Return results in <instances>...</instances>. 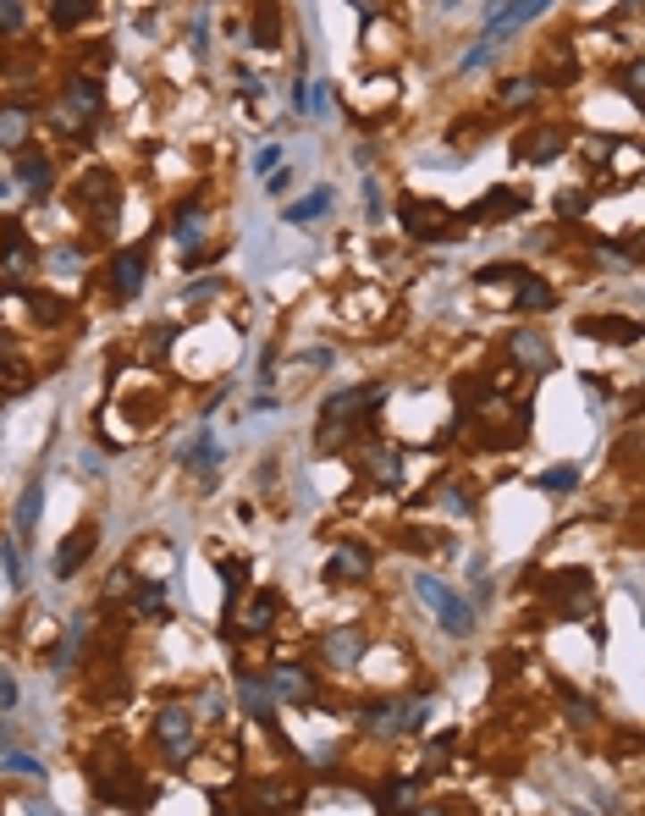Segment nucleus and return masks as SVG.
<instances>
[{"label":"nucleus","instance_id":"30","mask_svg":"<svg viewBox=\"0 0 645 816\" xmlns=\"http://www.w3.org/2000/svg\"><path fill=\"white\" fill-rule=\"evenodd\" d=\"M133 612H138V618H172L166 585H138V596H133Z\"/></svg>","mask_w":645,"mask_h":816},{"label":"nucleus","instance_id":"56","mask_svg":"<svg viewBox=\"0 0 645 816\" xmlns=\"http://www.w3.org/2000/svg\"><path fill=\"white\" fill-rule=\"evenodd\" d=\"M568 816H591V811H585V805H574V811H568Z\"/></svg>","mask_w":645,"mask_h":816},{"label":"nucleus","instance_id":"47","mask_svg":"<svg viewBox=\"0 0 645 816\" xmlns=\"http://www.w3.org/2000/svg\"><path fill=\"white\" fill-rule=\"evenodd\" d=\"M364 215H370V221H381V188H375L370 177H364Z\"/></svg>","mask_w":645,"mask_h":816},{"label":"nucleus","instance_id":"12","mask_svg":"<svg viewBox=\"0 0 645 816\" xmlns=\"http://www.w3.org/2000/svg\"><path fill=\"white\" fill-rule=\"evenodd\" d=\"M138 287H144V248H121L111 259V292L116 299H138Z\"/></svg>","mask_w":645,"mask_h":816},{"label":"nucleus","instance_id":"55","mask_svg":"<svg viewBox=\"0 0 645 816\" xmlns=\"http://www.w3.org/2000/svg\"><path fill=\"white\" fill-rule=\"evenodd\" d=\"M28 811H34V816H55V805H50V800H28Z\"/></svg>","mask_w":645,"mask_h":816},{"label":"nucleus","instance_id":"13","mask_svg":"<svg viewBox=\"0 0 645 816\" xmlns=\"http://www.w3.org/2000/svg\"><path fill=\"white\" fill-rule=\"evenodd\" d=\"M530 205V193H513V188H491L486 199H480L464 221H474V226H486V221H502V215H519Z\"/></svg>","mask_w":645,"mask_h":816},{"label":"nucleus","instance_id":"26","mask_svg":"<svg viewBox=\"0 0 645 816\" xmlns=\"http://www.w3.org/2000/svg\"><path fill=\"white\" fill-rule=\"evenodd\" d=\"M238 701H243V711L254 717V723H271V711H276V701H271V690L260 678H243L238 684Z\"/></svg>","mask_w":645,"mask_h":816},{"label":"nucleus","instance_id":"17","mask_svg":"<svg viewBox=\"0 0 645 816\" xmlns=\"http://www.w3.org/2000/svg\"><path fill=\"white\" fill-rule=\"evenodd\" d=\"M563 149H568L563 127H535V133H524V139H519V155H524V160H535V166H546V160H557Z\"/></svg>","mask_w":645,"mask_h":816},{"label":"nucleus","instance_id":"7","mask_svg":"<svg viewBox=\"0 0 645 816\" xmlns=\"http://www.w3.org/2000/svg\"><path fill=\"white\" fill-rule=\"evenodd\" d=\"M370 568H375V558L364 546H337L331 558H326V579L331 585H353V579H370Z\"/></svg>","mask_w":645,"mask_h":816},{"label":"nucleus","instance_id":"35","mask_svg":"<svg viewBox=\"0 0 645 816\" xmlns=\"http://www.w3.org/2000/svg\"><path fill=\"white\" fill-rule=\"evenodd\" d=\"M254 39H260L265 50H271V45H281V28H276V12H271V6L254 12Z\"/></svg>","mask_w":645,"mask_h":816},{"label":"nucleus","instance_id":"57","mask_svg":"<svg viewBox=\"0 0 645 816\" xmlns=\"http://www.w3.org/2000/svg\"><path fill=\"white\" fill-rule=\"evenodd\" d=\"M0 756H6V728H0Z\"/></svg>","mask_w":645,"mask_h":816},{"label":"nucleus","instance_id":"34","mask_svg":"<svg viewBox=\"0 0 645 816\" xmlns=\"http://www.w3.org/2000/svg\"><path fill=\"white\" fill-rule=\"evenodd\" d=\"M0 243H6V259H12V265H28V232H22V221H6V226H0Z\"/></svg>","mask_w":645,"mask_h":816},{"label":"nucleus","instance_id":"39","mask_svg":"<svg viewBox=\"0 0 645 816\" xmlns=\"http://www.w3.org/2000/svg\"><path fill=\"white\" fill-rule=\"evenodd\" d=\"M591 210V199H585V193H579V188H568V193H557V215L563 221H579V215H585Z\"/></svg>","mask_w":645,"mask_h":816},{"label":"nucleus","instance_id":"16","mask_svg":"<svg viewBox=\"0 0 645 816\" xmlns=\"http://www.w3.org/2000/svg\"><path fill=\"white\" fill-rule=\"evenodd\" d=\"M78 193H83V205L94 210V221H111V215H116V177H111V172H88Z\"/></svg>","mask_w":645,"mask_h":816},{"label":"nucleus","instance_id":"43","mask_svg":"<svg viewBox=\"0 0 645 816\" xmlns=\"http://www.w3.org/2000/svg\"><path fill=\"white\" fill-rule=\"evenodd\" d=\"M0 568H6V579H12V585L22 579V558H17V546H12V541H0Z\"/></svg>","mask_w":645,"mask_h":816},{"label":"nucleus","instance_id":"52","mask_svg":"<svg viewBox=\"0 0 645 816\" xmlns=\"http://www.w3.org/2000/svg\"><path fill=\"white\" fill-rule=\"evenodd\" d=\"M309 105H314V116H326V111H331V88H326V83H320V88L309 94Z\"/></svg>","mask_w":645,"mask_h":816},{"label":"nucleus","instance_id":"27","mask_svg":"<svg viewBox=\"0 0 645 816\" xmlns=\"http://www.w3.org/2000/svg\"><path fill=\"white\" fill-rule=\"evenodd\" d=\"M403 711L408 706H398V701H375V706H364V728L370 734H403Z\"/></svg>","mask_w":645,"mask_h":816},{"label":"nucleus","instance_id":"29","mask_svg":"<svg viewBox=\"0 0 645 816\" xmlns=\"http://www.w3.org/2000/svg\"><path fill=\"white\" fill-rule=\"evenodd\" d=\"M28 309H34L39 325H61V320H67V299H50V292H39V287H28Z\"/></svg>","mask_w":645,"mask_h":816},{"label":"nucleus","instance_id":"19","mask_svg":"<svg viewBox=\"0 0 645 816\" xmlns=\"http://www.w3.org/2000/svg\"><path fill=\"white\" fill-rule=\"evenodd\" d=\"M182 464L199 475V480H215V469H221V442H215L210 431H199V436H193V447L182 452Z\"/></svg>","mask_w":645,"mask_h":816},{"label":"nucleus","instance_id":"28","mask_svg":"<svg viewBox=\"0 0 645 816\" xmlns=\"http://www.w3.org/2000/svg\"><path fill=\"white\" fill-rule=\"evenodd\" d=\"M364 469H370V480L398 485V475H403V452H398V447H375L370 458H364Z\"/></svg>","mask_w":645,"mask_h":816},{"label":"nucleus","instance_id":"4","mask_svg":"<svg viewBox=\"0 0 645 816\" xmlns=\"http://www.w3.org/2000/svg\"><path fill=\"white\" fill-rule=\"evenodd\" d=\"M535 17H546V0H519V6H491V17H486V45H497V39H507V34H519L524 22H535Z\"/></svg>","mask_w":645,"mask_h":816},{"label":"nucleus","instance_id":"23","mask_svg":"<svg viewBox=\"0 0 645 816\" xmlns=\"http://www.w3.org/2000/svg\"><path fill=\"white\" fill-rule=\"evenodd\" d=\"M243 800H248V811H281L298 800V783H254Z\"/></svg>","mask_w":645,"mask_h":816},{"label":"nucleus","instance_id":"25","mask_svg":"<svg viewBox=\"0 0 645 816\" xmlns=\"http://www.w3.org/2000/svg\"><path fill=\"white\" fill-rule=\"evenodd\" d=\"M552 304H557L552 282H540V276H519V309H524V315H546Z\"/></svg>","mask_w":645,"mask_h":816},{"label":"nucleus","instance_id":"44","mask_svg":"<svg viewBox=\"0 0 645 816\" xmlns=\"http://www.w3.org/2000/svg\"><path fill=\"white\" fill-rule=\"evenodd\" d=\"M618 88L629 94V100H640V61H624V72H618Z\"/></svg>","mask_w":645,"mask_h":816},{"label":"nucleus","instance_id":"54","mask_svg":"<svg viewBox=\"0 0 645 816\" xmlns=\"http://www.w3.org/2000/svg\"><path fill=\"white\" fill-rule=\"evenodd\" d=\"M199 711H205V717H221V695L205 690V695H199Z\"/></svg>","mask_w":645,"mask_h":816},{"label":"nucleus","instance_id":"8","mask_svg":"<svg viewBox=\"0 0 645 816\" xmlns=\"http://www.w3.org/2000/svg\"><path fill=\"white\" fill-rule=\"evenodd\" d=\"M172 232H177V243L193 254V248L205 243V232H210V210H205L199 199H182V205H177V215H172Z\"/></svg>","mask_w":645,"mask_h":816},{"label":"nucleus","instance_id":"15","mask_svg":"<svg viewBox=\"0 0 645 816\" xmlns=\"http://www.w3.org/2000/svg\"><path fill=\"white\" fill-rule=\"evenodd\" d=\"M579 332L629 348V342H640V320H629V315H591V320H579Z\"/></svg>","mask_w":645,"mask_h":816},{"label":"nucleus","instance_id":"3","mask_svg":"<svg viewBox=\"0 0 645 816\" xmlns=\"http://www.w3.org/2000/svg\"><path fill=\"white\" fill-rule=\"evenodd\" d=\"M155 734H160V744H166L172 761H188V750H193V717H188V706H166L155 717Z\"/></svg>","mask_w":645,"mask_h":816},{"label":"nucleus","instance_id":"40","mask_svg":"<svg viewBox=\"0 0 645 816\" xmlns=\"http://www.w3.org/2000/svg\"><path fill=\"white\" fill-rule=\"evenodd\" d=\"M540 485H546V492H574V485H579V469H574V464L546 469V475H540Z\"/></svg>","mask_w":645,"mask_h":816},{"label":"nucleus","instance_id":"10","mask_svg":"<svg viewBox=\"0 0 645 816\" xmlns=\"http://www.w3.org/2000/svg\"><path fill=\"white\" fill-rule=\"evenodd\" d=\"M94 535H100V530H94V525H83V530H72L67 541H61V551H55V579H72L83 563H88V551H94Z\"/></svg>","mask_w":645,"mask_h":816},{"label":"nucleus","instance_id":"37","mask_svg":"<svg viewBox=\"0 0 645 816\" xmlns=\"http://www.w3.org/2000/svg\"><path fill=\"white\" fill-rule=\"evenodd\" d=\"M535 88H540L535 78H507V83H502V100H507V105H524V100H535Z\"/></svg>","mask_w":645,"mask_h":816},{"label":"nucleus","instance_id":"5","mask_svg":"<svg viewBox=\"0 0 645 816\" xmlns=\"http://www.w3.org/2000/svg\"><path fill=\"white\" fill-rule=\"evenodd\" d=\"M265 690H271V701H298V706H309V701H314V673L298 668V662H281V668L265 678Z\"/></svg>","mask_w":645,"mask_h":816},{"label":"nucleus","instance_id":"45","mask_svg":"<svg viewBox=\"0 0 645 816\" xmlns=\"http://www.w3.org/2000/svg\"><path fill=\"white\" fill-rule=\"evenodd\" d=\"M574 78H579V67H574V61H563V67H546L535 83H574Z\"/></svg>","mask_w":645,"mask_h":816},{"label":"nucleus","instance_id":"24","mask_svg":"<svg viewBox=\"0 0 645 816\" xmlns=\"http://www.w3.org/2000/svg\"><path fill=\"white\" fill-rule=\"evenodd\" d=\"M507 348H513V358H519V370H535V375H540L546 365H552V353H546V342H540L535 332H513Z\"/></svg>","mask_w":645,"mask_h":816},{"label":"nucleus","instance_id":"53","mask_svg":"<svg viewBox=\"0 0 645 816\" xmlns=\"http://www.w3.org/2000/svg\"><path fill=\"white\" fill-rule=\"evenodd\" d=\"M221 579H227L232 591H238V585H243V563H221Z\"/></svg>","mask_w":645,"mask_h":816},{"label":"nucleus","instance_id":"33","mask_svg":"<svg viewBox=\"0 0 645 816\" xmlns=\"http://www.w3.org/2000/svg\"><path fill=\"white\" fill-rule=\"evenodd\" d=\"M50 17H55V28H78L83 17H94V0H55Z\"/></svg>","mask_w":645,"mask_h":816},{"label":"nucleus","instance_id":"22","mask_svg":"<svg viewBox=\"0 0 645 816\" xmlns=\"http://www.w3.org/2000/svg\"><path fill=\"white\" fill-rule=\"evenodd\" d=\"M17 182H28L34 193H45V188L55 182V166H50V155H39V149H22V155H17Z\"/></svg>","mask_w":645,"mask_h":816},{"label":"nucleus","instance_id":"2","mask_svg":"<svg viewBox=\"0 0 645 816\" xmlns=\"http://www.w3.org/2000/svg\"><path fill=\"white\" fill-rule=\"evenodd\" d=\"M414 596L419 601H425L436 618H441V624L447 629H453V635H469L474 629V601H464V596H453V591H447V585L441 579H431V574H419L414 579Z\"/></svg>","mask_w":645,"mask_h":816},{"label":"nucleus","instance_id":"18","mask_svg":"<svg viewBox=\"0 0 645 816\" xmlns=\"http://www.w3.org/2000/svg\"><path fill=\"white\" fill-rule=\"evenodd\" d=\"M320 651H326L331 668H353V662L370 651V640H364L359 629H337V635H326V645H320Z\"/></svg>","mask_w":645,"mask_h":816},{"label":"nucleus","instance_id":"49","mask_svg":"<svg viewBox=\"0 0 645 816\" xmlns=\"http://www.w3.org/2000/svg\"><path fill=\"white\" fill-rule=\"evenodd\" d=\"M17 706V684H12V673H0V711H12Z\"/></svg>","mask_w":645,"mask_h":816},{"label":"nucleus","instance_id":"51","mask_svg":"<svg viewBox=\"0 0 645 816\" xmlns=\"http://www.w3.org/2000/svg\"><path fill=\"white\" fill-rule=\"evenodd\" d=\"M172 337H177V325H155V337H149V353H160V348H172Z\"/></svg>","mask_w":645,"mask_h":816},{"label":"nucleus","instance_id":"14","mask_svg":"<svg viewBox=\"0 0 645 816\" xmlns=\"http://www.w3.org/2000/svg\"><path fill=\"white\" fill-rule=\"evenodd\" d=\"M386 403V386L375 381V386H353V391H337V398L326 403V419H337L342 414V425H348V414H370V408H381Z\"/></svg>","mask_w":645,"mask_h":816},{"label":"nucleus","instance_id":"58","mask_svg":"<svg viewBox=\"0 0 645 816\" xmlns=\"http://www.w3.org/2000/svg\"><path fill=\"white\" fill-rule=\"evenodd\" d=\"M414 816H441V811H414Z\"/></svg>","mask_w":645,"mask_h":816},{"label":"nucleus","instance_id":"48","mask_svg":"<svg viewBox=\"0 0 645 816\" xmlns=\"http://www.w3.org/2000/svg\"><path fill=\"white\" fill-rule=\"evenodd\" d=\"M486 55H491V45H486V39H480L474 50H464V61H458V67H464V72H474V67H480V61H486Z\"/></svg>","mask_w":645,"mask_h":816},{"label":"nucleus","instance_id":"20","mask_svg":"<svg viewBox=\"0 0 645 816\" xmlns=\"http://www.w3.org/2000/svg\"><path fill=\"white\" fill-rule=\"evenodd\" d=\"M28 133H34V111H28V105H0V144H6V149H22V139Z\"/></svg>","mask_w":645,"mask_h":816},{"label":"nucleus","instance_id":"32","mask_svg":"<svg viewBox=\"0 0 645 816\" xmlns=\"http://www.w3.org/2000/svg\"><path fill=\"white\" fill-rule=\"evenodd\" d=\"M0 767H6L12 778H34V783H45V761H39V756H22V750H6V756H0Z\"/></svg>","mask_w":645,"mask_h":816},{"label":"nucleus","instance_id":"41","mask_svg":"<svg viewBox=\"0 0 645 816\" xmlns=\"http://www.w3.org/2000/svg\"><path fill=\"white\" fill-rule=\"evenodd\" d=\"M22 6H12V0H0V34H22Z\"/></svg>","mask_w":645,"mask_h":816},{"label":"nucleus","instance_id":"38","mask_svg":"<svg viewBox=\"0 0 645 816\" xmlns=\"http://www.w3.org/2000/svg\"><path fill=\"white\" fill-rule=\"evenodd\" d=\"M281 144H265V149H254V177H276V166H281Z\"/></svg>","mask_w":645,"mask_h":816},{"label":"nucleus","instance_id":"31","mask_svg":"<svg viewBox=\"0 0 645 816\" xmlns=\"http://www.w3.org/2000/svg\"><path fill=\"white\" fill-rule=\"evenodd\" d=\"M39 502H45V485L34 480V485L22 492V502H17V530H22V535H34V530H39Z\"/></svg>","mask_w":645,"mask_h":816},{"label":"nucleus","instance_id":"1","mask_svg":"<svg viewBox=\"0 0 645 816\" xmlns=\"http://www.w3.org/2000/svg\"><path fill=\"white\" fill-rule=\"evenodd\" d=\"M105 94H100V78H67V88H61V105H55V127H67V133H88L94 116H100Z\"/></svg>","mask_w":645,"mask_h":816},{"label":"nucleus","instance_id":"6","mask_svg":"<svg viewBox=\"0 0 645 816\" xmlns=\"http://www.w3.org/2000/svg\"><path fill=\"white\" fill-rule=\"evenodd\" d=\"M276 612H281V601H276V591H260L248 607H243V618L238 624H227V640H238V635H265L271 624H276Z\"/></svg>","mask_w":645,"mask_h":816},{"label":"nucleus","instance_id":"21","mask_svg":"<svg viewBox=\"0 0 645 816\" xmlns=\"http://www.w3.org/2000/svg\"><path fill=\"white\" fill-rule=\"evenodd\" d=\"M331 199H337L331 188H314L309 199L287 205V210H281V221H287V226H309V221H320V215H331Z\"/></svg>","mask_w":645,"mask_h":816},{"label":"nucleus","instance_id":"11","mask_svg":"<svg viewBox=\"0 0 645 816\" xmlns=\"http://www.w3.org/2000/svg\"><path fill=\"white\" fill-rule=\"evenodd\" d=\"M375 805H381V816H414V805H419V778H386L381 783V795H375Z\"/></svg>","mask_w":645,"mask_h":816},{"label":"nucleus","instance_id":"46","mask_svg":"<svg viewBox=\"0 0 645 816\" xmlns=\"http://www.w3.org/2000/svg\"><path fill=\"white\" fill-rule=\"evenodd\" d=\"M215 287H221L215 276H199V282H188L182 292H188V299H193V304H199V299H210V292H215Z\"/></svg>","mask_w":645,"mask_h":816},{"label":"nucleus","instance_id":"50","mask_svg":"<svg viewBox=\"0 0 645 816\" xmlns=\"http://www.w3.org/2000/svg\"><path fill=\"white\" fill-rule=\"evenodd\" d=\"M441 502H447V513H453V518H464V513H474V508H469V497H464V492H447V497H441Z\"/></svg>","mask_w":645,"mask_h":816},{"label":"nucleus","instance_id":"42","mask_svg":"<svg viewBox=\"0 0 645 816\" xmlns=\"http://www.w3.org/2000/svg\"><path fill=\"white\" fill-rule=\"evenodd\" d=\"M491 282H519V265H486L474 276V287H491Z\"/></svg>","mask_w":645,"mask_h":816},{"label":"nucleus","instance_id":"9","mask_svg":"<svg viewBox=\"0 0 645 816\" xmlns=\"http://www.w3.org/2000/svg\"><path fill=\"white\" fill-rule=\"evenodd\" d=\"M403 232L408 238H431V232H441V226H447V205H425V199H403Z\"/></svg>","mask_w":645,"mask_h":816},{"label":"nucleus","instance_id":"36","mask_svg":"<svg viewBox=\"0 0 645 816\" xmlns=\"http://www.w3.org/2000/svg\"><path fill=\"white\" fill-rule=\"evenodd\" d=\"M88 645V618H83V624H72V635H67V645H61V657H55V668H72V657H78V651Z\"/></svg>","mask_w":645,"mask_h":816}]
</instances>
